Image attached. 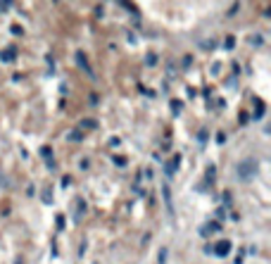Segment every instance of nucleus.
I'll list each match as a JSON object with an SVG mask.
<instances>
[{
  "mask_svg": "<svg viewBox=\"0 0 271 264\" xmlns=\"http://www.w3.org/2000/svg\"><path fill=\"white\" fill-rule=\"evenodd\" d=\"M236 174H238V178H240V181H250L252 176L257 174V159H254V157H245L243 162H238Z\"/></svg>",
  "mask_w": 271,
  "mask_h": 264,
  "instance_id": "nucleus-1",
  "label": "nucleus"
},
{
  "mask_svg": "<svg viewBox=\"0 0 271 264\" xmlns=\"http://www.w3.org/2000/svg\"><path fill=\"white\" fill-rule=\"evenodd\" d=\"M228 250H231V243H228V241L217 243V247H214V252H217L219 257H224V255H228Z\"/></svg>",
  "mask_w": 271,
  "mask_h": 264,
  "instance_id": "nucleus-2",
  "label": "nucleus"
}]
</instances>
